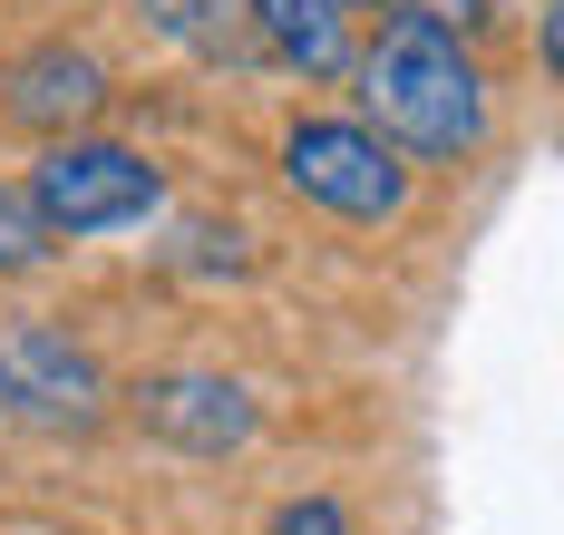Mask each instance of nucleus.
<instances>
[{
	"label": "nucleus",
	"mask_w": 564,
	"mask_h": 535,
	"mask_svg": "<svg viewBox=\"0 0 564 535\" xmlns=\"http://www.w3.org/2000/svg\"><path fill=\"white\" fill-rule=\"evenodd\" d=\"M215 10H225V0H147V20H156L166 40H185V50H215V40H225Z\"/></svg>",
	"instance_id": "obj_9"
},
{
	"label": "nucleus",
	"mask_w": 564,
	"mask_h": 535,
	"mask_svg": "<svg viewBox=\"0 0 564 535\" xmlns=\"http://www.w3.org/2000/svg\"><path fill=\"white\" fill-rule=\"evenodd\" d=\"M282 185L340 225H390L409 205V156L370 118H302L282 137Z\"/></svg>",
	"instance_id": "obj_2"
},
{
	"label": "nucleus",
	"mask_w": 564,
	"mask_h": 535,
	"mask_svg": "<svg viewBox=\"0 0 564 535\" xmlns=\"http://www.w3.org/2000/svg\"><path fill=\"white\" fill-rule=\"evenodd\" d=\"M20 127H40V137H58V127H78V118H98L108 108V68L88 59V50H30V59L10 68V98H0Z\"/></svg>",
	"instance_id": "obj_6"
},
{
	"label": "nucleus",
	"mask_w": 564,
	"mask_h": 535,
	"mask_svg": "<svg viewBox=\"0 0 564 535\" xmlns=\"http://www.w3.org/2000/svg\"><path fill=\"white\" fill-rule=\"evenodd\" d=\"M535 50H545V78H564V0H545V20H535Z\"/></svg>",
	"instance_id": "obj_12"
},
{
	"label": "nucleus",
	"mask_w": 564,
	"mask_h": 535,
	"mask_svg": "<svg viewBox=\"0 0 564 535\" xmlns=\"http://www.w3.org/2000/svg\"><path fill=\"white\" fill-rule=\"evenodd\" d=\"M399 10H419V20H438V30H477V20H487V0H399Z\"/></svg>",
	"instance_id": "obj_11"
},
{
	"label": "nucleus",
	"mask_w": 564,
	"mask_h": 535,
	"mask_svg": "<svg viewBox=\"0 0 564 535\" xmlns=\"http://www.w3.org/2000/svg\"><path fill=\"white\" fill-rule=\"evenodd\" d=\"M253 10V30L273 40V59L312 68V78H332L350 59V0H243Z\"/></svg>",
	"instance_id": "obj_7"
},
{
	"label": "nucleus",
	"mask_w": 564,
	"mask_h": 535,
	"mask_svg": "<svg viewBox=\"0 0 564 535\" xmlns=\"http://www.w3.org/2000/svg\"><path fill=\"white\" fill-rule=\"evenodd\" d=\"M137 428L185 448V458H225V448L253 438V400L234 380H215V370H166V380L137 390Z\"/></svg>",
	"instance_id": "obj_5"
},
{
	"label": "nucleus",
	"mask_w": 564,
	"mask_h": 535,
	"mask_svg": "<svg viewBox=\"0 0 564 535\" xmlns=\"http://www.w3.org/2000/svg\"><path fill=\"white\" fill-rule=\"evenodd\" d=\"M273 535H350V516H340L332 496H292V506L273 516Z\"/></svg>",
	"instance_id": "obj_10"
},
{
	"label": "nucleus",
	"mask_w": 564,
	"mask_h": 535,
	"mask_svg": "<svg viewBox=\"0 0 564 535\" xmlns=\"http://www.w3.org/2000/svg\"><path fill=\"white\" fill-rule=\"evenodd\" d=\"M156 166L127 156V146H98V137H50V156L30 166V205L50 234H117V225H147L156 215Z\"/></svg>",
	"instance_id": "obj_3"
},
{
	"label": "nucleus",
	"mask_w": 564,
	"mask_h": 535,
	"mask_svg": "<svg viewBox=\"0 0 564 535\" xmlns=\"http://www.w3.org/2000/svg\"><path fill=\"white\" fill-rule=\"evenodd\" d=\"M360 118L380 127L409 166H457L487 137V78L457 50V30L399 10L370 40V59H360Z\"/></svg>",
	"instance_id": "obj_1"
},
{
	"label": "nucleus",
	"mask_w": 564,
	"mask_h": 535,
	"mask_svg": "<svg viewBox=\"0 0 564 535\" xmlns=\"http://www.w3.org/2000/svg\"><path fill=\"white\" fill-rule=\"evenodd\" d=\"M0 410L40 418V428H98L108 380L58 321H0Z\"/></svg>",
	"instance_id": "obj_4"
},
{
	"label": "nucleus",
	"mask_w": 564,
	"mask_h": 535,
	"mask_svg": "<svg viewBox=\"0 0 564 535\" xmlns=\"http://www.w3.org/2000/svg\"><path fill=\"white\" fill-rule=\"evenodd\" d=\"M40 253H50V225H40L30 185H0V273H30Z\"/></svg>",
	"instance_id": "obj_8"
},
{
	"label": "nucleus",
	"mask_w": 564,
	"mask_h": 535,
	"mask_svg": "<svg viewBox=\"0 0 564 535\" xmlns=\"http://www.w3.org/2000/svg\"><path fill=\"white\" fill-rule=\"evenodd\" d=\"M350 10H360V0H350Z\"/></svg>",
	"instance_id": "obj_13"
}]
</instances>
